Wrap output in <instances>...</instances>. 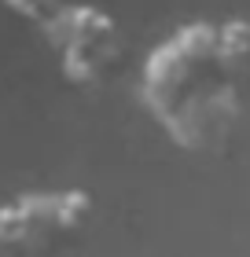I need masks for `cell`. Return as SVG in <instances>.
I'll return each mask as SVG.
<instances>
[{"label":"cell","mask_w":250,"mask_h":257,"mask_svg":"<svg viewBox=\"0 0 250 257\" xmlns=\"http://www.w3.org/2000/svg\"><path fill=\"white\" fill-rule=\"evenodd\" d=\"M15 11H22V15H48V11H55V0H8Z\"/></svg>","instance_id":"1"}]
</instances>
